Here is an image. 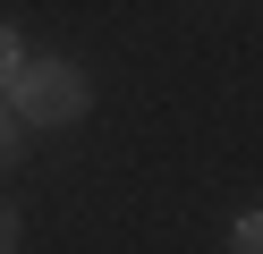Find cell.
I'll use <instances>...</instances> for the list:
<instances>
[{
	"mask_svg": "<svg viewBox=\"0 0 263 254\" xmlns=\"http://www.w3.org/2000/svg\"><path fill=\"white\" fill-rule=\"evenodd\" d=\"M93 85L77 76L68 60H26V76L9 85V110H17V127H68V119H85Z\"/></svg>",
	"mask_w": 263,
	"mask_h": 254,
	"instance_id": "1",
	"label": "cell"
},
{
	"mask_svg": "<svg viewBox=\"0 0 263 254\" xmlns=\"http://www.w3.org/2000/svg\"><path fill=\"white\" fill-rule=\"evenodd\" d=\"M229 254H263V212H246L238 229H229Z\"/></svg>",
	"mask_w": 263,
	"mask_h": 254,
	"instance_id": "2",
	"label": "cell"
},
{
	"mask_svg": "<svg viewBox=\"0 0 263 254\" xmlns=\"http://www.w3.org/2000/svg\"><path fill=\"white\" fill-rule=\"evenodd\" d=\"M17 76H26V51H17V34L0 26V85H17Z\"/></svg>",
	"mask_w": 263,
	"mask_h": 254,
	"instance_id": "3",
	"label": "cell"
},
{
	"mask_svg": "<svg viewBox=\"0 0 263 254\" xmlns=\"http://www.w3.org/2000/svg\"><path fill=\"white\" fill-rule=\"evenodd\" d=\"M17 144H26V135H17V110H9V102H0V169L17 161Z\"/></svg>",
	"mask_w": 263,
	"mask_h": 254,
	"instance_id": "4",
	"label": "cell"
},
{
	"mask_svg": "<svg viewBox=\"0 0 263 254\" xmlns=\"http://www.w3.org/2000/svg\"><path fill=\"white\" fill-rule=\"evenodd\" d=\"M0 254H17V212L0 203Z\"/></svg>",
	"mask_w": 263,
	"mask_h": 254,
	"instance_id": "5",
	"label": "cell"
}]
</instances>
